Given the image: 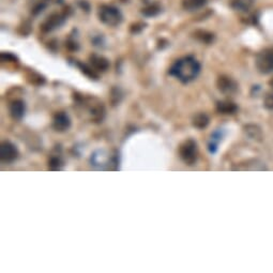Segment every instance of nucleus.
<instances>
[{"instance_id":"1","label":"nucleus","mask_w":273,"mask_h":273,"mask_svg":"<svg viewBox=\"0 0 273 273\" xmlns=\"http://www.w3.org/2000/svg\"><path fill=\"white\" fill-rule=\"evenodd\" d=\"M200 72V65L194 57L187 56L178 59L170 69V74L181 83H190L194 80Z\"/></svg>"},{"instance_id":"2","label":"nucleus","mask_w":273,"mask_h":273,"mask_svg":"<svg viewBox=\"0 0 273 273\" xmlns=\"http://www.w3.org/2000/svg\"><path fill=\"white\" fill-rule=\"evenodd\" d=\"M99 20H100L104 25L108 27H117L121 24L124 20L123 13L120 10L112 4H103L99 8L98 12Z\"/></svg>"},{"instance_id":"3","label":"nucleus","mask_w":273,"mask_h":273,"mask_svg":"<svg viewBox=\"0 0 273 273\" xmlns=\"http://www.w3.org/2000/svg\"><path fill=\"white\" fill-rule=\"evenodd\" d=\"M197 154H199L197 145L192 139H188V141L180 145L179 155L187 165H193L195 163L197 160Z\"/></svg>"},{"instance_id":"4","label":"nucleus","mask_w":273,"mask_h":273,"mask_svg":"<svg viewBox=\"0 0 273 273\" xmlns=\"http://www.w3.org/2000/svg\"><path fill=\"white\" fill-rule=\"evenodd\" d=\"M255 65L260 73L268 74L273 72V49H267L258 53Z\"/></svg>"},{"instance_id":"5","label":"nucleus","mask_w":273,"mask_h":273,"mask_svg":"<svg viewBox=\"0 0 273 273\" xmlns=\"http://www.w3.org/2000/svg\"><path fill=\"white\" fill-rule=\"evenodd\" d=\"M65 21H66L65 14H61V13L51 14L50 16L48 17V20H46L41 25L42 31H44V32L53 31V30H55V29L59 28L63 23H65Z\"/></svg>"},{"instance_id":"6","label":"nucleus","mask_w":273,"mask_h":273,"mask_svg":"<svg viewBox=\"0 0 273 273\" xmlns=\"http://www.w3.org/2000/svg\"><path fill=\"white\" fill-rule=\"evenodd\" d=\"M17 156H19V151H17L13 144L9 142L2 143L1 147H0V158H1L3 162L11 163V162L16 160Z\"/></svg>"},{"instance_id":"7","label":"nucleus","mask_w":273,"mask_h":273,"mask_svg":"<svg viewBox=\"0 0 273 273\" xmlns=\"http://www.w3.org/2000/svg\"><path fill=\"white\" fill-rule=\"evenodd\" d=\"M218 88L225 95H232L238 90V85L234 79L226 75H222L218 78Z\"/></svg>"},{"instance_id":"8","label":"nucleus","mask_w":273,"mask_h":273,"mask_svg":"<svg viewBox=\"0 0 273 273\" xmlns=\"http://www.w3.org/2000/svg\"><path fill=\"white\" fill-rule=\"evenodd\" d=\"M53 126L57 132H65L71 126V120L65 113H58L53 121Z\"/></svg>"},{"instance_id":"9","label":"nucleus","mask_w":273,"mask_h":273,"mask_svg":"<svg viewBox=\"0 0 273 273\" xmlns=\"http://www.w3.org/2000/svg\"><path fill=\"white\" fill-rule=\"evenodd\" d=\"M92 69L96 72H105L109 68V61L105 57L99 56V55H92L89 58Z\"/></svg>"},{"instance_id":"10","label":"nucleus","mask_w":273,"mask_h":273,"mask_svg":"<svg viewBox=\"0 0 273 273\" xmlns=\"http://www.w3.org/2000/svg\"><path fill=\"white\" fill-rule=\"evenodd\" d=\"M255 0H230L229 5L230 7L239 11V12H247L254 5Z\"/></svg>"},{"instance_id":"11","label":"nucleus","mask_w":273,"mask_h":273,"mask_svg":"<svg viewBox=\"0 0 273 273\" xmlns=\"http://www.w3.org/2000/svg\"><path fill=\"white\" fill-rule=\"evenodd\" d=\"M10 113L14 119H21L25 114V103L20 100L14 101L10 106Z\"/></svg>"},{"instance_id":"12","label":"nucleus","mask_w":273,"mask_h":273,"mask_svg":"<svg viewBox=\"0 0 273 273\" xmlns=\"http://www.w3.org/2000/svg\"><path fill=\"white\" fill-rule=\"evenodd\" d=\"M207 3V0H182V8L188 12H194L201 9Z\"/></svg>"},{"instance_id":"13","label":"nucleus","mask_w":273,"mask_h":273,"mask_svg":"<svg viewBox=\"0 0 273 273\" xmlns=\"http://www.w3.org/2000/svg\"><path fill=\"white\" fill-rule=\"evenodd\" d=\"M245 130L247 134L252 139H255V141H261L263 139V132H261L260 127H258L257 125L248 124L245 127Z\"/></svg>"},{"instance_id":"14","label":"nucleus","mask_w":273,"mask_h":273,"mask_svg":"<svg viewBox=\"0 0 273 273\" xmlns=\"http://www.w3.org/2000/svg\"><path fill=\"white\" fill-rule=\"evenodd\" d=\"M218 110L222 114H234L237 112V106L232 102L223 101L218 103Z\"/></svg>"},{"instance_id":"15","label":"nucleus","mask_w":273,"mask_h":273,"mask_svg":"<svg viewBox=\"0 0 273 273\" xmlns=\"http://www.w3.org/2000/svg\"><path fill=\"white\" fill-rule=\"evenodd\" d=\"M209 124V118L206 114H199L196 115L193 118V125L197 129H205V127Z\"/></svg>"},{"instance_id":"16","label":"nucleus","mask_w":273,"mask_h":273,"mask_svg":"<svg viewBox=\"0 0 273 273\" xmlns=\"http://www.w3.org/2000/svg\"><path fill=\"white\" fill-rule=\"evenodd\" d=\"M160 12H161V8L156 4L148 5L147 8L143 9V11H142V13L146 16H155V15H158Z\"/></svg>"},{"instance_id":"17","label":"nucleus","mask_w":273,"mask_h":273,"mask_svg":"<svg viewBox=\"0 0 273 273\" xmlns=\"http://www.w3.org/2000/svg\"><path fill=\"white\" fill-rule=\"evenodd\" d=\"M196 38L199 39L201 42H205V43H210L211 41H213V34L211 33H208L206 31H199L196 32Z\"/></svg>"},{"instance_id":"18","label":"nucleus","mask_w":273,"mask_h":273,"mask_svg":"<svg viewBox=\"0 0 273 273\" xmlns=\"http://www.w3.org/2000/svg\"><path fill=\"white\" fill-rule=\"evenodd\" d=\"M264 105L266 108L273 109V95L272 94H268L265 97Z\"/></svg>"},{"instance_id":"19","label":"nucleus","mask_w":273,"mask_h":273,"mask_svg":"<svg viewBox=\"0 0 273 273\" xmlns=\"http://www.w3.org/2000/svg\"><path fill=\"white\" fill-rule=\"evenodd\" d=\"M1 61H16V57H14L12 54L10 53H2L1 54Z\"/></svg>"},{"instance_id":"20","label":"nucleus","mask_w":273,"mask_h":273,"mask_svg":"<svg viewBox=\"0 0 273 273\" xmlns=\"http://www.w3.org/2000/svg\"><path fill=\"white\" fill-rule=\"evenodd\" d=\"M269 85H270L271 88H273V78H272V79L270 80V82H269Z\"/></svg>"}]
</instances>
